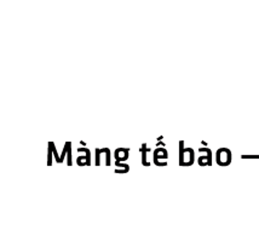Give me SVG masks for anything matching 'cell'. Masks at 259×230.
Wrapping results in <instances>:
<instances>
[{
	"label": "cell",
	"mask_w": 259,
	"mask_h": 230,
	"mask_svg": "<svg viewBox=\"0 0 259 230\" xmlns=\"http://www.w3.org/2000/svg\"><path fill=\"white\" fill-rule=\"evenodd\" d=\"M194 160V154H193V150L192 149H186V150H182L181 155H180V164L184 165H192Z\"/></svg>",
	"instance_id": "6da1fadb"
},
{
	"label": "cell",
	"mask_w": 259,
	"mask_h": 230,
	"mask_svg": "<svg viewBox=\"0 0 259 230\" xmlns=\"http://www.w3.org/2000/svg\"><path fill=\"white\" fill-rule=\"evenodd\" d=\"M231 154L230 150L228 149H220L217 152V162L220 165H228L230 164Z\"/></svg>",
	"instance_id": "7a4b0ae2"
},
{
	"label": "cell",
	"mask_w": 259,
	"mask_h": 230,
	"mask_svg": "<svg viewBox=\"0 0 259 230\" xmlns=\"http://www.w3.org/2000/svg\"><path fill=\"white\" fill-rule=\"evenodd\" d=\"M159 156H161V158L166 159L167 158V153H166L165 149H156L155 153H154V161H155L156 165H159V160L158 158Z\"/></svg>",
	"instance_id": "277c9868"
},
{
	"label": "cell",
	"mask_w": 259,
	"mask_h": 230,
	"mask_svg": "<svg viewBox=\"0 0 259 230\" xmlns=\"http://www.w3.org/2000/svg\"><path fill=\"white\" fill-rule=\"evenodd\" d=\"M127 152H128V149H121V148L116 149L115 153H114L116 161L120 162L121 160H126V159H127V156H128Z\"/></svg>",
	"instance_id": "3957f363"
}]
</instances>
